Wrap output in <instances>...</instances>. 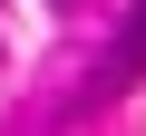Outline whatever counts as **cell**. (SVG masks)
Segmentation results:
<instances>
[{"instance_id":"cell-1","label":"cell","mask_w":146,"mask_h":136,"mask_svg":"<svg viewBox=\"0 0 146 136\" xmlns=\"http://www.w3.org/2000/svg\"><path fill=\"white\" fill-rule=\"evenodd\" d=\"M127 78H146V0H136V20H127V29H117V58H107V68H98V88H88V97H117V88H127Z\"/></svg>"}]
</instances>
